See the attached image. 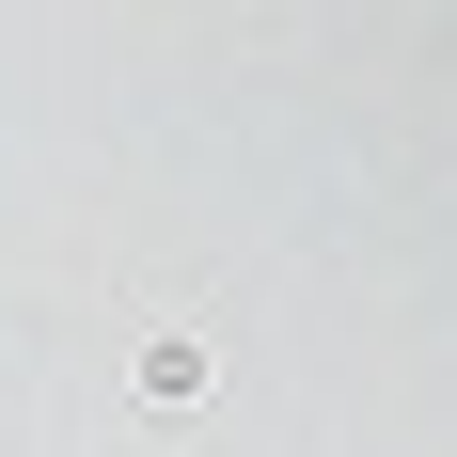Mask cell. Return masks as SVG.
<instances>
[{"label":"cell","instance_id":"cell-1","mask_svg":"<svg viewBox=\"0 0 457 457\" xmlns=\"http://www.w3.org/2000/svg\"><path fill=\"white\" fill-rule=\"evenodd\" d=\"M142 395H205V331H142Z\"/></svg>","mask_w":457,"mask_h":457}]
</instances>
